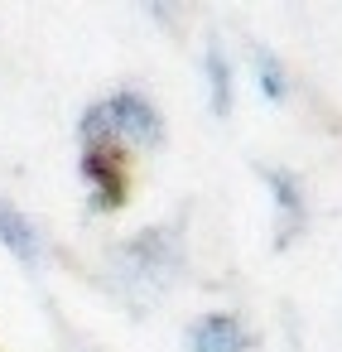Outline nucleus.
I'll use <instances>...</instances> for the list:
<instances>
[{
  "label": "nucleus",
  "mask_w": 342,
  "mask_h": 352,
  "mask_svg": "<svg viewBox=\"0 0 342 352\" xmlns=\"http://www.w3.org/2000/svg\"><path fill=\"white\" fill-rule=\"evenodd\" d=\"M179 265H183V246H179V236L169 227H150L135 241L116 246V256H111V270L121 280H130V294L135 299L164 294L179 280Z\"/></svg>",
  "instance_id": "f257e3e1"
},
{
  "label": "nucleus",
  "mask_w": 342,
  "mask_h": 352,
  "mask_svg": "<svg viewBox=\"0 0 342 352\" xmlns=\"http://www.w3.org/2000/svg\"><path fill=\"white\" fill-rule=\"evenodd\" d=\"M102 111H106L116 150H159L164 145V116L140 87H121V92L102 97Z\"/></svg>",
  "instance_id": "f03ea898"
},
{
  "label": "nucleus",
  "mask_w": 342,
  "mask_h": 352,
  "mask_svg": "<svg viewBox=\"0 0 342 352\" xmlns=\"http://www.w3.org/2000/svg\"><path fill=\"white\" fill-rule=\"evenodd\" d=\"M82 179L92 188V208L97 212H116L126 203L130 174H126V155L121 150H82Z\"/></svg>",
  "instance_id": "7ed1b4c3"
},
{
  "label": "nucleus",
  "mask_w": 342,
  "mask_h": 352,
  "mask_svg": "<svg viewBox=\"0 0 342 352\" xmlns=\"http://www.w3.org/2000/svg\"><path fill=\"white\" fill-rule=\"evenodd\" d=\"M183 342H188V352H251L255 347V333L236 314L212 309V314H198L188 323V338Z\"/></svg>",
  "instance_id": "20e7f679"
},
{
  "label": "nucleus",
  "mask_w": 342,
  "mask_h": 352,
  "mask_svg": "<svg viewBox=\"0 0 342 352\" xmlns=\"http://www.w3.org/2000/svg\"><path fill=\"white\" fill-rule=\"evenodd\" d=\"M0 246L25 270H39V261H44V236H39L34 217L20 212V203H10V198H0Z\"/></svg>",
  "instance_id": "39448f33"
},
{
  "label": "nucleus",
  "mask_w": 342,
  "mask_h": 352,
  "mask_svg": "<svg viewBox=\"0 0 342 352\" xmlns=\"http://www.w3.org/2000/svg\"><path fill=\"white\" fill-rule=\"evenodd\" d=\"M265 174V184L275 188V212H280V246L284 241H294L299 232H304V222H308V203H304V188H299V179L289 174V169H260Z\"/></svg>",
  "instance_id": "423d86ee"
},
{
  "label": "nucleus",
  "mask_w": 342,
  "mask_h": 352,
  "mask_svg": "<svg viewBox=\"0 0 342 352\" xmlns=\"http://www.w3.org/2000/svg\"><path fill=\"white\" fill-rule=\"evenodd\" d=\"M203 68H207V97H212V116H231V107H236V87H231V63H227V49L222 44H207V58H203Z\"/></svg>",
  "instance_id": "0eeeda50"
},
{
  "label": "nucleus",
  "mask_w": 342,
  "mask_h": 352,
  "mask_svg": "<svg viewBox=\"0 0 342 352\" xmlns=\"http://www.w3.org/2000/svg\"><path fill=\"white\" fill-rule=\"evenodd\" d=\"M251 63H255V82H260V92L270 97V102H289V68L270 54V49H260V44H251Z\"/></svg>",
  "instance_id": "6e6552de"
}]
</instances>
